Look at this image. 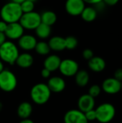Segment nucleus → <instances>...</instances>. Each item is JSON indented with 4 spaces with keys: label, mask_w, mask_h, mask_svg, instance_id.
<instances>
[{
    "label": "nucleus",
    "mask_w": 122,
    "mask_h": 123,
    "mask_svg": "<svg viewBox=\"0 0 122 123\" xmlns=\"http://www.w3.org/2000/svg\"><path fill=\"white\" fill-rule=\"evenodd\" d=\"M22 14L20 4L12 1L5 4L0 10L1 19L7 24L19 22Z\"/></svg>",
    "instance_id": "f257e3e1"
},
{
    "label": "nucleus",
    "mask_w": 122,
    "mask_h": 123,
    "mask_svg": "<svg viewBox=\"0 0 122 123\" xmlns=\"http://www.w3.org/2000/svg\"><path fill=\"white\" fill-rule=\"evenodd\" d=\"M19 55L18 47L12 41L6 40L0 46V60L9 65L15 63Z\"/></svg>",
    "instance_id": "f03ea898"
},
{
    "label": "nucleus",
    "mask_w": 122,
    "mask_h": 123,
    "mask_svg": "<svg viewBox=\"0 0 122 123\" xmlns=\"http://www.w3.org/2000/svg\"><path fill=\"white\" fill-rule=\"evenodd\" d=\"M51 91L48 86L44 83H38L32 86L30 91L32 100L38 105L46 104L50 98Z\"/></svg>",
    "instance_id": "7ed1b4c3"
},
{
    "label": "nucleus",
    "mask_w": 122,
    "mask_h": 123,
    "mask_svg": "<svg viewBox=\"0 0 122 123\" xmlns=\"http://www.w3.org/2000/svg\"><path fill=\"white\" fill-rule=\"evenodd\" d=\"M96 120L100 123H109L111 122L116 115L115 107L111 103H103L95 110Z\"/></svg>",
    "instance_id": "20e7f679"
},
{
    "label": "nucleus",
    "mask_w": 122,
    "mask_h": 123,
    "mask_svg": "<svg viewBox=\"0 0 122 123\" xmlns=\"http://www.w3.org/2000/svg\"><path fill=\"white\" fill-rule=\"evenodd\" d=\"M17 86V79L13 72L4 69L0 73V89L5 92L14 91Z\"/></svg>",
    "instance_id": "39448f33"
},
{
    "label": "nucleus",
    "mask_w": 122,
    "mask_h": 123,
    "mask_svg": "<svg viewBox=\"0 0 122 123\" xmlns=\"http://www.w3.org/2000/svg\"><path fill=\"white\" fill-rule=\"evenodd\" d=\"M19 22L25 30H35L36 27L41 23L40 14L34 11L27 13H23Z\"/></svg>",
    "instance_id": "423d86ee"
},
{
    "label": "nucleus",
    "mask_w": 122,
    "mask_h": 123,
    "mask_svg": "<svg viewBox=\"0 0 122 123\" xmlns=\"http://www.w3.org/2000/svg\"><path fill=\"white\" fill-rule=\"evenodd\" d=\"M58 69L64 76L71 77L74 76L78 71L79 65L76 61L67 58L61 61Z\"/></svg>",
    "instance_id": "0eeeda50"
},
{
    "label": "nucleus",
    "mask_w": 122,
    "mask_h": 123,
    "mask_svg": "<svg viewBox=\"0 0 122 123\" xmlns=\"http://www.w3.org/2000/svg\"><path fill=\"white\" fill-rule=\"evenodd\" d=\"M122 82L114 77L106 79L101 85V89L108 94H116L121 91Z\"/></svg>",
    "instance_id": "6e6552de"
},
{
    "label": "nucleus",
    "mask_w": 122,
    "mask_h": 123,
    "mask_svg": "<svg viewBox=\"0 0 122 123\" xmlns=\"http://www.w3.org/2000/svg\"><path fill=\"white\" fill-rule=\"evenodd\" d=\"M65 10L71 16H79L86 7L83 0H66Z\"/></svg>",
    "instance_id": "1a4fd4ad"
},
{
    "label": "nucleus",
    "mask_w": 122,
    "mask_h": 123,
    "mask_svg": "<svg viewBox=\"0 0 122 123\" xmlns=\"http://www.w3.org/2000/svg\"><path fill=\"white\" fill-rule=\"evenodd\" d=\"M24 29L19 22H13L7 25V27L4 34L6 38L14 40L19 39L24 35Z\"/></svg>",
    "instance_id": "9d476101"
},
{
    "label": "nucleus",
    "mask_w": 122,
    "mask_h": 123,
    "mask_svg": "<svg viewBox=\"0 0 122 123\" xmlns=\"http://www.w3.org/2000/svg\"><path fill=\"white\" fill-rule=\"evenodd\" d=\"M65 123H88L84 112L79 110H68L64 115Z\"/></svg>",
    "instance_id": "9b49d317"
},
{
    "label": "nucleus",
    "mask_w": 122,
    "mask_h": 123,
    "mask_svg": "<svg viewBox=\"0 0 122 123\" xmlns=\"http://www.w3.org/2000/svg\"><path fill=\"white\" fill-rule=\"evenodd\" d=\"M37 41L35 36L32 35H23L18 39V46L24 51H29L35 49Z\"/></svg>",
    "instance_id": "f8f14e48"
},
{
    "label": "nucleus",
    "mask_w": 122,
    "mask_h": 123,
    "mask_svg": "<svg viewBox=\"0 0 122 123\" xmlns=\"http://www.w3.org/2000/svg\"><path fill=\"white\" fill-rule=\"evenodd\" d=\"M78 110L83 112L93 110L95 107V98L88 94H83L78 100Z\"/></svg>",
    "instance_id": "ddd939ff"
},
{
    "label": "nucleus",
    "mask_w": 122,
    "mask_h": 123,
    "mask_svg": "<svg viewBox=\"0 0 122 123\" xmlns=\"http://www.w3.org/2000/svg\"><path fill=\"white\" fill-rule=\"evenodd\" d=\"M51 92L60 93L62 92L65 89V80L60 76H53L51 77L47 84Z\"/></svg>",
    "instance_id": "4468645a"
},
{
    "label": "nucleus",
    "mask_w": 122,
    "mask_h": 123,
    "mask_svg": "<svg viewBox=\"0 0 122 123\" xmlns=\"http://www.w3.org/2000/svg\"><path fill=\"white\" fill-rule=\"evenodd\" d=\"M88 66L92 71L100 73L106 68V63L103 58L100 56H93L88 61Z\"/></svg>",
    "instance_id": "2eb2a0df"
},
{
    "label": "nucleus",
    "mask_w": 122,
    "mask_h": 123,
    "mask_svg": "<svg viewBox=\"0 0 122 123\" xmlns=\"http://www.w3.org/2000/svg\"><path fill=\"white\" fill-rule=\"evenodd\" d=\"M60 58L57 55H50L47 56L44 61V68L48 69L50 71H55L59 68L60 62Z\"/></svg>",
    "instance_id": "dca6fc26"
},
{
    "label": "nucleus",
    "mask_w": 122,
    "mask_h": 123,
    "mask_svg": "<svg viewBox=\"0 0 122 123\" xmlns=\"http://www.w3.org/2000/svg\"><path fill=\"white\" fill-rule=\"evenodd\" d=\"M34 63V58L32 55L28 53H23L19 54L15 63L22 68H28L32 66Z\"/></svg>",
    "instance_id": "f3484780"
},
{
    "label": "nucleus",
    "mask_w": 122,
    "mask_h": 123,
    "mask_svg": "<svg viewBox=\"0 0 122 123\" xmlns=\"http://www.w3.org/2000/svg\"><path fill=\"white\" fill-rule=\"evenodd\" d=\"M47 43L50 50L54 51H63L65 49V38L60 36H54L51 37Z\"/></svg>",
    "instance_id": "a211bd4d"
},
{
    "label": "nucleus",
    "mask_w": 122,
    "mask_h": 123,
    "mask_svg": "<svg viewBox=\"0 0 122 123\" xmlns=\"http://www.w3.org/2000/svg\"><path fill=\"white\" fill-rule=\"evenodd\" d=\"M32 106L29 102H23L17 107V115L22 120L29 118L32 113Z\"/></svg>",
    "instance_id": "6ab92c4d"
},
{
    "label": "nucleus",
    "mask_w": 122,
    "mask_h": 123,
    "mask_svg": "<svg viewBox=\"0 0 122 123\" xmlns=\"http://www.w3.org/2000/svg\"><path fill=\"white\" fill-rule=\"evenodd\" d=\"M97 16L98 12L93 6H86L81 14L82 19L87 22H91L94 21Z\"/></svg>",
    "instance_id": "aec40b11"
},
{
    "label": "nucleus",
    "mask_w": 122,
    "mask_h": 123,
    "mask_svg": "<svg viewBox=\"0 0 122 123\" xmlns=\"http://www.w3.org/2000/svg\"><path fill=\"white\" fill-rule=\"evenodd\" d=\"M75 76V81L78 86L81 87L86 86L90 80V76L88 73L85 70H78Z\"/></svg>",
    "instance_id": "412c9836"
},
{
    "label": "nucleus",
    "mask_w": 122,
    "mask_h": 123,
    "mask_svg": "<svg viewBox=\"0 0 122 123\" xmlns=\"http://www.w3.org/2000/svg\"><path fill=\"white\" fill-rule=\"evenodd\" d=\"M41 22L49 26L53 25L57 21V15L56 14L50 10H47L43 12L41 14Z\"/></svg>",
    "instance_id": "4be33fe9"
},
{
    "label": "nucleus",
    "mask_w": 122,
    "mask_h": 123,
    "mask_svg": "<svg viewBox=\"0 0 122 123\" xmlns=\"http://www.w3.org/2000/svg\"><path fill=\"white\" fill-rule=\"evenodd\" d=\"M36 35L40 39H46L51 34V27L41 22L35 30Z\"/></svg>",
    "instance_id": "5701e85b"
},
{
    "label": "nucleus",
    "mask_w": 122,
    "mask_h": 123,
    "mask_svg": "<svg viewBox=\"0 0 122 123\" xmlns=\"http://www.w3.org/2000/svg\"><path fill=\"white\" fill-rule=\"evenodd\" d=\"M35 50L37 54L41 55H46L49 54L50 51V48L49 47L48 43L45 41L37 42L35 48Z\"/></svg>",
    "instance_id": "b1692460"
},
{
    "label": "nucleus",
    "mask_w": 122,
    "mask_h": 123,
    "mask_svg": "<svg viewBox=\"0 0 122 123\" xmlns=\"http://www.w3.org/2000/svg\"><path fill=\"white\" fill-rule=\"evenodd\" d=\"M65 49L73 50L78 46V41L76 37L73 36H68L66 38H65Z\"/></svg>",
    "instance_id": "393cba45"
},
{
    "label": "nucleus",
    "mask_w": 122,
    "mask_h": 123,
    "mask_svg": "<svg viewBox=\"0 0 122 123\" xmlns=\"http://www.w3.org/2000/svg\"><path fill=\"white\" fill-rule=\"evenodd\" d=\"M20 6L23 13H27L34 11L35 3L29 0H24L20 4Z\"/></svg>",
    "instance_id": "a878e982"
},
{
    "label": "nucleus",
    "mask_w": 122,
    "mask_h": 123,
    "mask_svg": "<svg viewBox=\"0 0 122 123\" xmlns=\"http://www.w3.org/2000/svg\"><path fill=\"white\" fill-rule=\"evenodd\" d=\"M101 87L97 84H94L92 85L88 90V94L91 95V97H93V98H96L97 97H99L101 92Z\"/></svg>",
    "instance_id": "bb28decb"
},
{
    "label": "nucleus",
    "mask_w": 122,
    "mask_h": 123,
    "mask_svg": "<svg viewBox=\"0 0 122 123\" xmlns=\"http://www.w3.org/2000/svg\"><path fill=\"white\" fill-rule=\"evenodd\" d=\"M84 114L88 122H93L96 120V110L94 109L88 110L84 112Z\"/></svg>",
    "instance_id": "cd10ccee"
},
{
    "label": "nucleus",
    "mask_w": 122,
    "mask_h": 123,
    "mask_svg": "<svg viewBox=\"0 0 122 123\" xmlns=\"http://www.w3.org/2000/svg\"><path fill=\"white\" fill-rule=\"evenodd\" d=\"M82 55H83V58L86 59V60H88V61H89L91 58H92L94 56V54H93V50H91V49H88V48L85 49V50L83 51Z\"/></svg>",
    "instance_id": "c85d7f7f"
},
{
    "label": "nucleus",
    "mask_w": 122,
    "mask_h": 123,
    "mask_svg": "<svg viewBox=\"0 0 122 123\" xmlns=\"http://www.w3.org/2000/svg\"><path fill=\"white\" fill-rule=\"evenodd\" d=\"M95 6V9H96V11L98 12V13L99 12H101V11H103L104 9H105V7H106V4H105V3L102 1H101V2H99V3H98V4H96V5H94Z\"/></svg>",
    "instance_id": "c756f323"
},
{
    "label": "nucleus",
    "mask_w": 122,
    "mask_h": 123,
    "mask_svg": "<svg viewBox=\"0 0 122 123\" xmlns=\"http://www.w3.org/2000/svg\"><path fill=\"white\" fill-rule=\"evenodd\" d=\"M116 79L119 80V81H122V68H118L114 72V76Z\"/></svg>",
    "instance_id": "7c9ffc66"
},
{
    "label": "nucleus",
    "mask_w": 122,
    "mask_h": 123,
    "mask_svg": "<svg viewBox=\"0 0 122 123\" xmlns=\"http://www.w3.org/2000/svg\"><path fill=\"white\" fill-rule=\"evenodd\" d=\"M120 0H103V1L105 3V4L106 6H115L116 4H117L119 3Z\"/></svg>",
    "instance_id": "2f4dec72"
},
{
    "label": "nucleus",
    "mask_w": 122,
    "mask_h": 123,
    "mask_svg": "<svg viewBox=\"0 0 122 123\" xmlns=\"http://www.w3.org/2000/svg\"><path fill=\"white\" fill-rule=\"evenodd\" d=\"M50 74H51V71H50L48 69L44 68L42 71H41V76L45 78V79H47L50 76Z\"/></svg>",
    "instance_id": "473e14b6"
},
{
    "label": "nucleus",
    "mask_w": 122,
    "mask_h": 123,
    "mask_svg": "<svg viewBox=\"0 0 122 123\" xmlns=\"http://www.w3.org/2000/svg\"><path fill=\"white\" fill-rule=\"evenodd\" d=\"M7 25L8 24L4 20H0V32H5L6 29L7 27Z\"/></svg>",
    "instance_id": "72a5a7b5"
},
{
    "label": "nucleus",
    "mask_w": 122,
    "mask_h": 123,
    "mask_svg": "<svg viewBox=\"0 0 122 123\" xmlns=\"http://www.w3.org/2000/svg\"><path fill=\"white\" fill-rule=\"evenodd\" d=\"M103 0H83V1L86 3V4H91V5H96V4L102 1Z\"/></svg>",
    "instance_id": "f704fd0d"
},
{
    "label": "nucleus",
    "mask_w": 122,
    "mask_h": 123,
    "mask_svg": "<svg viewBox=\"0 0 122 123\" xmlns=\"http://www.w3.org/2000/svg\"><path fill=\"white\" fill-rule=\"evenodd\" d=\"M6 37L4 32H0V46L6 41Z\"/></svg>",
    "instance_id": "c9c22d12"
},
{
    "label": "nucleus",
    "mask_w": 122,
    "mask_h": 123,
    "mask_svg": "<svg viewBox=\"0 0 122 123\" xmlns=\"http://www.w3.org/2000/svg\"><path fill=\"white\" fill-rule=\"evenodd\" d=\"M19 123H35L32 120L27 118V119H22Z\"/></svg>",
    "instance_id": "e433bc0d"
},
{
    "label": "nucleus",
    "mask_w": 122,
    "mask_h": 123,
    "mask_svg": "<svg viewBox=\"0 0 122 123\" xmlns=\"http://www.w3.org/2000/svg\"><path fill=\"white\" fill-rule=\"evenodd\" d=\"M4 64H3V62L0 60V73L4 70Z\"/></svg>",
    "instance_id": "4c0bfd02"
},
{
    "label": "nucleus",
    "mask_w": 122,
    "mask_h": 123,
    "mask_svg": "<svg viewBox=\"0 0 122 123\" xmlns=\"http://www.w3.org/2000/svg\"><path fill=\"white\" fill-rule=\"evenodd\" d=\"M12 1H13V2H15V3H17V4H21L22 2H23L24 0H11Z\"/></svg>",
    "instance_id": "58836bf2"
},
{
    "label": "nucleus",
    "mask_w": 122,
    "mask_h": 123,
    "mask_svg": "<svg viewBox=\"0 0 122 123\" xmlns=\"http://www.w3.org/2000/svg\"><path fill=\"white\" fill-rule=\"evenodd\" d=\"M2 108H3V104L0 102V112L2 110Z\"/></svg>",
    "instance_id": "ea45409f"
},
{
    "label": "nucleus",
    "mask_w": 122,
    "mask_h": 123,
    "mask_svg": "<svg viewBox=\"0 0 122 123\" xmlns=\"http://www.w3.org/2000/svg\"><path fill=\"white\" fill-rule=\"evenodd\" d=\"M29 1H32V2H34V3H35V1H37V0H29Z\"/></svg>",
    "instance_id": "a19ab883"
},
{
    "label": "nucleus",
    "mask_w": 122,
    "mask_h": 123,
    "mask_svg": "<svg viewBox=\"0 0 122 123\" xmlns=\"http://www.w3.org/2000/svg\"><path fill=\"white\" fill-rule=\"evenodd\" d=\"M121 91H122V85H121Z\"/></svg>",
    "instance_id": "79ce46f5"
},
{
    "label": "nucleus",
    "mask_w": 122,
    "mask_h": 123,
    "mask_svg": "<svg viewBox=\"0 0 122 123\" xmlns=\"http://www.w3.org/2000/svg\"></svg>",
    "instance_id": "37998d69"
}]
</instances>
